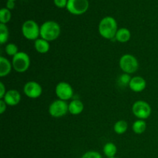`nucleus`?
<instances>
[{
    "label": "nucleus",
    "mask_w": 158,
    "mask_h": 158,
    "mask_svg": "<svg viewBox=\"0 0 158 158\" xmlns=\"http://www.w3.org/2000/svg\"><path fill=\"white\" fill-rule=\"evenodd\" d=\"M99 33L103 38L106 40H112L115 38L118 30L117 22L114 17L106 16L100 20L99 23Z\"/></svg>",
    "instance_id": "nucleus-1"
},
{
    "label": "nucleus",
    "mask_w": 158,
    "mask_h": 158,
    "mask_svg": "<svg viewBox=\"0 0 158 158\" xmlns=\"http://www.w3.org/2000/svg\"><path fill=\"white\" fill-rule=\"evenodd\" d=\"M61 32L60 26L55 21H46L40 26V36L48 42L53 41L59 38Z\"/></svg>",
    "instance_id": "nucleus-2"
},
{
    "label": "nucleus",
    "mask_w": 158,
    "mask_h": 158,
    "mask_svg": "<svg viewBox=\"0 0 158 158\" xmlns=\"http://www.w3.org/2000/svg\"><path fill=\"white\" fill-rule=\"evenodd\" d=\"M120 67L125 73H134L138 69L139 63L137 59L131 54H125L120 59Z\"/></svg>",
    "instance_id": "nucleus-3"
},
{
    "label": "nucleus",
    "mask_w": 158,
    "mask_h": 158,
    "mask_svg": "<svg viewBox=\"0 0 158 158\" xmlns=\"http://www.w3.org/2000/svg\"><path fill=\"white\" fill-rule=\"evenodd\" d=\"M22 33L29 40H36L40 35V27L34 20H26L22 26Z\"/></svg>",
    "instance_id": "nucleus-4"
},
{
    "label": "nucleus",
    "mask_w": 158,
    "mask_h": 158,
    "mask_svg": "<svg viewBox=\"0 0 158 158\" xmlns=\"http://www.w3.org/2000/svg\"><path fill=\"white\" fill-rule=\"evenodd\" d=\"M12 67L16 72L24 73L30 66V58L26 52H19L12 57Z\"/></svg>",
    "instance_id": "nucleus-5"
},
{
    "label": "nucleus",
    "mask_w": 158,
    "mask_h": 158,
    "mask_svg": "<svg viewBox=\"0 0 158 158\" xmlns=\"http://www.w3.org/2000/svg\"><path fill=\"white\" fill-rule=\"evenodd\" d=\"M132 112L139 120H146L151 116V107L148 102L138 100L133 104Z\"/></svg>",
    "instance_id": "nucleus-6"
},
{
    "label": "nucleus",
    "mask_w": 158,
    "mask_h": 158,
    "mask_svg": "<svg viewBox=\"0 0 158 158\" xmlns=\"http://www.w3.org/2000/svg\"><path fill=\"white\" fill-rule=\"evenodd\" d=\"M69 112V104L66 101L62 100H56L52 102L49 107V113L52 117L60 118Z\"/></svg>",
    "instance_id": "nucleus-7"
},
{
    "label": "nucleus",
    "mask_w": 158,
    "mask_h": 158,
    "mask_svg": "<svg viewBox=\"0 0 158 158\" xmlns=\"http://www.w3.org/2000/svg\"><path fill=\"white\" fill-rule=\"evenodd\" d=\"M66 9L73 15H79L85 13L89 9L88 0H68Z\"/></svg>",
    "instance_id": "nucleus-8"
},
{
    "label": "nucleus",
    "mask_w": 158,
    "mask_h": 158,
    "mask_svg": "<svg viewBox=\"0 0 158 158\" xmlns=\"http://www.w3.org/2000/svg\"><path fill=\"white\" fill-rule=\"evenodd\" d=\"M56 94L60 100H69L73 96V89L69 83L66 82H60L56 85L55 89Z\"/></svg>",
    "instance_id": "nucleus-9"
},
{
    "label": "nucleus",
    "mask_w": 158,
    "mask_h": 158,
    "mask_svg": "<svg viewBox=\"0 0 158 158\" xmlns=\"http://www.w3.org/2000/svg\"><path fill=\"white\" fill-rule=\"evenodd\" d=\"M23 92L29 98L36 99L39 98L43 94V88L37 82L29 81L25 84Z\"/></svg>",
    "instance_id": "nucleus-10"
},
{
    "label": "nucleus",
    "mask_w": 158,
    "mask_h": 158,
    "mask_svg": "<svg viewBox=\"0 0 158 158\" xmlns=\"http://www.w3.org/2000/svg\"><path fill=\"white\" fill-rule=\"evenodd\" d=\"M2 100L6 102L8 106H15L19 103L21 100V95L16 89H9L6 92Z\"/></svg>",
    "instance_id": "nucleus-11"
},
{
    "label": "nucleus",
    "mask_w": 158,
    "mask_h": 158,
    "mask_svg": "<svg viewBox=\"0 0 158 158\" xmlns=\"http://www.w3.org/2000/svg\"><path fill=\"white\" fill-rule=\"evenodd\" d=\"M147 86V82L143 77H134L131 79L130 82L129 87L132 91L136 93H140L144 90Z\"/></svg>",
    "instance_id": "nucleus-12"
},
{
    "label": "nucleus",
    "mask_w": 158,
    "mask_h": 158,
    "mask_svg": "<svg viewBox=\"0 0 158 158\" xmlns=\"http://www.w3.org/2000/svg\"><path fill=\"white\" fill-rule=\"evenodd\" d=\"M84 105L81 100L76 99L69 103V112L73 115H79L83 112Z\"/></svg>",
    "instance_id": "nucleus-13"
},
{
    "label": "nucleus",
    "mask_w": 158,
    "mask_h": 158,
    "mask_svg": "<svg viewBox=\"0 0 158 158\" xmlns=\"http://www.w3.org/2000/svg\"><path fill=\"white\" fill-rule=\"evenodd\" d=\"M12 64L9 60L0 56V77H4L9 75L12 70Z\"/></svg>",
    "instance_id": "nucleus-14"
},
{
    "label": "nucleus",
    "mask_w": 158,
    "mask_h": 158,
    "mask_svg": "<svg viewBox=\"0 0 158 158\" xmlns=\"http://www.w3.org/2000/svg\"><path fill=\"white\" fill-rule=\"evenodd\" d=\"M34 47H35V49L38 52H40V53H42V54H45L49 51V49H50V45H49V42L40 38V39H37L36 40H35V43H34Z\"/></svg>",
    "instance_id": "nucleus-15"
},
{
    "label": "nucleus",
    "mask_w": 158,
    "mask_h": 158,
    "mask_svg": "<svg viewBox=\"0 0 158 158\" xmlns=\"http://www.w3.org/2000/svg\"><path fill=\"white\" fill-rule=\"evenodd\" d=\"M131 37V33L129 29L127 28H120L117 30L115 39L120 43H124L129 41Z\"/></svg>",
    "instance_id": "nucleus-16"
},
{
    "label": "nucleus",
    "mask_w": 158,
    "mask_h": 158,
    "mask_svg": "<svg viewBox=\"0 0 158 158\" xmlns=\"http://www.w3.org/2000/svg\"><path fill=\"white\" fill-rule=\"evenodd\" d=\"M117 148L112 142H108L103 147V153L108 158L114 157L117 154Z\"/></svg>",
    "instance_id": "nucleus-17"
},
{
    "label": "nucleus",
    "mask_w": 158,
    "mask_h": 158,
    "mask_svg": "<svg viewBox=\"0 0 158 158\" xmlns=\"http://www.w3.org/2000/svg\"><path fill=\"white\" fill-rule=\"evenodd\" d=\"M147 123L144 120H137L134 122L132 125V130L135 134H141L146 131Z\"/></svg>",
    "instance_id": "nucleus-18"
},
{
    "label": "nucleus",
    "mask_w": 158,
    "mask_h": 158,
    "mask_svg": "<svg viewBox=\"0 0 158 158\" xmlns=\"http://www.w3.org/2000/svg\"><path fill=\"white\" fill-rule=\"evenodd\" d=\"M128 129V123L125 120H119L116 122L114 126V132L117 134H123L127 131Z\"/></svg>",
    "instance_id": "nucleus-19"
},
{
    "label": "nucleus",
    "mask_w": 158,
    "mask_h": 158,
    "mask_svg": "<svg viewBox=\"0 0 158 158\" xmlns=\"http://www.w3.org/2000/svg\"><path fill=\"white\" fill-rule=\"evenodd\" d=\"M9 29L6 24H0V43L2 45L5 44L9 40Z\"/></svg>",
    "instance_id": "nucleus-20"
},
{
    "label": "nucleus",
    "mask_w": 158,
    "mask_h": 158,
    "mask_svg": "<svg viewBox=\"0 0 158 158\" xmlns=\"http://www.w3.org/2000/svg\"><path fill=\"white\" fill-rule=\"evenodd\" d=\"M12 17V14L9 9L7 8H2L0 10V23L2 24H6L9 23Z\"/></svg>",
    "instance_id": "nucleus-21"
},
{
    "label": "nucleus",
    "mask_w": 158,
    "mask_h": 158,
    "mask_svg": "<svg viewBox=\"0 0 158 158\" xmlns=\"http://www.w3.org/2000/svg\"><path fill=\"white\" fill-rule=\"evenodd\" d=\"M5 50H6V52L8 55L12 57L15 55H16L19 52L18 46L15 44H14V43H8V44L6 45Z\"/></svg>",
    "instance_id": "nucleus-22"
},
{
    "label": "nucleus",
    "mask_w": 158,
    "mask_h": 158,
    "mask_svg": "<svg viewBox=\"0 0 158 158\" xmlns=\"http://www.w3.org/2000/svg\"><path fill=\"white\" fill-rule=\"evenodd\" d=\"M131 79L132 78L131 77L130 74L123 73V74H122L120 77H119L118 83L120 86H129L130 82H131Z\"/></svg>",
    "instance_id": "nucleus-23"
},
{
    "label": "nucleus",
    "mask_w": 158,
    "mask_h": 158,
    "mask_svg": "<svg viewBox=\"0 0 158 158\" xmlns=\"http://www.w3.org/2000/svg\"><path fill=\"white\" fill-rule=\"evenodd\" d=\"M81 158H103L101 154L100 153L97 152V151H88V152L85 153Z\"/></svg>",
    "instance_id": "nucleus-24"
},
{
    "label": "nucleus",
    "mask_w": 158,
    "mask_h": 158,
    "mask_svg": "<svg viewBox=\"0 0 158 158\" xmlns=\"http://www.w3.org/2000/svg\"><path fill=\"white\" fill-rule=\"evenodd\" d=\"M53 2L58 8H65L67 6L68 0H53Z\"/></svg>",
    "instance_id": "nucleus-25"
},
{
    "label": "nucleus",
    "mask_w": 158,
    "mask_h": 158,
    "mask_svg": "<svg viewBox=\"0 0 158 158\" xmlns=\"http://www.w3.org/2000/svg\"><path fill=\"white\" fill-rule=\"evenodd\" d=\"M6 92L7 91L6 90V87H5V85L3 84V83H0V99L2 100L4 98L5 95H6Z\"/></svg>",
    "instance_id": "nucleus-26"
},
{
    "label": "nucleus",
    "mask_w": 158,
    "mask_h": 158,
    "mask_svg": "<svg viewBox=\"0 0 158 158\" xmlns=\"http://www.w3.org/2000/svg\"><path fill=\"white\" fill-rule=\"evenodd\" d=\"M6 106L7 104L3 100H0V114H3L6 110Z\"/></svg>",
    "instance_id": "nucleus-27"
},
{
    "label": "nucleus",
    "mask_w": 158,
    "mask_h": 158,
    "mask_svg": "<svg viewBox=\"0 0 158 158\" xmlns=\"http://www.w3.org/2000/svg\"><path fill=\"white\" fill-rule=\"evenodd\" d=\"M14 7H15V2L14 1H7L6 2V8L9 10L11 9H13Z\"/></svg>",
    "instance_id": "nucleus-28"
},
{
    "label": "nucleus",
    "mask_w": 158,
    "mask_h": 158,
    "mask_svg": "<svg viewBox=\"0 0 158 158\" xmlns=\"http://www.w3.org/2000/svg\"><path fill=\"white\" fill-rule=\"evenodd\" d=\"M7 1H14L15 2V0H7Z\"/></svg>",
    "instance_id": "nucleus-29"
},
{
    "label": "nucleus",
    "mask_w": 158,
    "mask_h": 158,
    "mask_svg": "<svg viewBox=\"0 0 158 158\" xmlns=\"http://www.w3.org/2000/svg\"><path fill=\"white\" fill-rule=\"evenodd\" d=\"M110 158H118V157H110Z\"/></svg>",
    "instance_id": "nucleus-30"
}]
</instances>
